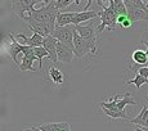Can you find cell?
<instances>
[{
	"mask_svg": "<svg viewBox=\"0 0 148 131\" xmlns=\"http://www.w3.org/2000/svg\"><path fill=\"white\" fill-rule=\"evenodd\" d=\"M58 13L59 12L54 7V0H45V1H42L41 8L34 9L31 13H28L25 17L23 21L26 22L28 26L35 23H48L50 26L56 27Z\"/></svg>",
	"mask_w": 148,
	"mask_h": 131,
	"instance_id": "cell-1",
	"label": "cell"
},
{
	"mask_svg": "<svg viewBox=\"0 0 148 131\" xmlns=\"http://www.w3.org/2000/svg\"><path fill=\"white\" fill-rule=\"evenodd\" d=\"M97 4H98L99 7H102V10H101V25L97 27V32L101 33L106 27H107L108 31L116 30L119 14L116 13L112 1L110 0V7H103V3L102 1H97Z\"/></svg>",
	"mask_w": 148,
	"mask_h": 131,
	"instance_id": "cell-2",
	"label": "cell"
},
{
	"mask_svg": "<svg viewBox=\"0 0 148 131\" xmlns=\"http://www.w3.org/2000/svg\"><path fill=\"white\" fill-rule=\"evenodd\" d=\"M127 17L134 23L136 21H148V7L143 0H125Z\"/></svg>",
	"mask_w": 148,
	"mask_h": 131,
	"instance_id": "cell-3",
	"label": "cell"
},
{
	"mask_svg": "<svg viewBox=\"0 0 148 131\" xmlns=\"http://www.w3.org/2000/svg\"><path fill=\"white\" fill-rule=\"evenodd\" d=\"M75 28L79 35L88 42V45H89V48H90V53L99 54V38H98V35H97L98 32H97L94 25L90 23V25H88V26H81L80 25V26H75Z\"/></svg>",
	"mask_w": 148,
	"mask_h": 131,
	"instance_id": "cell-4",
	"label": "cell"
},
{
	"mask_svg": "<svg viewBox=\"0 0 148 131\" xmlns=\"http://www.w3.org/2000/svg\"><path fill=\"white\" fill-rule=\"evenodd\" d=\"M73 32H75V26H64V27H56V30L52 32L54 39H57L59 42L68 45L73 49Z\"/></svg>",
	"mask_w": 148,
	"mask_h": 131,
	"instance_id": "cell-5",
	"label": "cell"
},
{
	"mask_svg": "<svg viewBox=\"0 0 148 131\" xmlns=\"http://www.w3.org/2000/svg\"><path fill=\"white\" fill-rule=\"evenodd\" d=\"M40 3L39 0H14L12 1V10L21 19H25V13H31L35 9V5Z\"/></svg>",
	"mask_w": 148,
	"mask_h": 131,
	"instance_id": "cell-6",
	"label": "cell"
},
{
	"mask_svg": "<svg viewBox=\"0 0 148 131\" xmlns=\"http://www.w3.org/2000/svg\"><path fill=\"white\" fill-rule=\"evenodd\" d=\"M73 53L77 58H84L88 53H90V48L88 45V42L79 35L76 28L75 32H73Z\"/></svg>",
	"mask_w": 148,
	"mask_h": 131,
	"instance_id": "cell-7",
	"label": "cell"
},
{
	"mask_svg": "<svg viewBox=\"0 0 148 131\" xmlns=\"http://www.w3.org/2000/svg\"><path fill=\"white\" fill-rule=\"evenodd\" d=\"M57 55H58V62H62V63H71L75 53H73V49L71 46L58 41V44H57Z\"/></svg>",
	"mask_w": 148,
	"mask_h": 131,
	"instance_id": "cell-8",
	"label": "cell"
},
{
	"mask_svg": "<svg viewBox=\"0 0 148 131\" xmlns=\"http://www.w3.org/2000/svg\"><path fill=\"white\" fill-rule=\"evenodd\" d=\"M16 39L19 44L27 45V46L31 48H40L42 46V42H44V38L40 36L39 33H34L31 38H27L23 33H18V35H16Z\"/></svg>",
	"mask_w": 148,
	"mask_h": 131,
	"instance_id": "cell-9",
	"label": "cell"
},
{
	"mask_svg": "<svg viewBox=\"0 0 148 131\" xmlns=\"http://www.w3.org/2000/svg\"><path fill=\"white\" fill-rule=\"evenodd\" d=\"M8 36H9V39L12 40V41H10V48H9V55H10V58H12L13 63L16 64L17 67H19V66H21V63H19L18 59H17V55H18L19 53L23 52L25 45L19 44V42L17 41V39L14 38L13 33H8Z\"/></svg>",
	"mask_w": 148,
	"mask_h": 131,
	"instance_id": "cell-10",
	"label": "cell"
},
{
	"mask_svg": "<svg viewBox=\"0 0 148 131\" xmlns=\"http://www.w3.org/2000/svg\"><path fill=\"white\" fill-rule=\"evenodd\" d=\"M57 44H58V40L54 39L53 36H48L44 38V42H42V46L47 49V52L49 53V59L52 62H58V55H57Z\"/></svg>",
	"mask_w": 148,
	"mask_h": 131,
	"instance_id": "cell-11",
	"label": "cell"
},
{
	"mask_svg": "<svg viewBox=\"0 0 148 131\" xmlns=\"http://www.w3.org/2000/svg\"><path fill=\"white\" fill-rule=\"evenodd\" d=\"M76 13L77 12H59L58 16H57L56 27H64V26H71V25H73Z\"/></svg>",
	"mask_w": 148,
	"mask_h": 131,
	"instance_id": "cell-12",
	"label": "cell"
},
{
	"mask_svg": "<svg viewBox=\"0 0 148 131\" xmlns=\"http://www.w3.org/2000/svg\"><path fill=\"white\" fill-rule=\"evenodd\" d=\"M93 18H101V12H94V10H82L77 12L73 21V26H80V23L85 21H90Z\"/></svg>",
	"mask_w": 148,
	"mask_h": 131,
	"instance_id": "cell-13",
	"label": "cell"
},
{
	"mask_svg": "<svg viewBox=\"0 0 148 131\" xmlns=\"http://www.w3.org/2000/svg\"><path fill=\"white\" fill-rule=\"evenodd\" d=\"M31 31H34V33H39L42 38H48L52 35V32L56 30L54 26H50L48 23H35V25H30L28 26Z\"/></svg>",
	"mask_w": 148,
	"mask_h": 131,
	"instance_id": "cell-14",
	"label": "cell"
},
{
	"mask_svg": "<svg viewBox=\"0 0 148 131\" xmlns=\"http://www.w3.org/2000/svg\"><path fill=\"white\" fill-rule=\"evenodd\" d=\"M132 61L134 62L135 64L139 66H143V67H147L148 64V54L147 52L142 49H135L132 54Z\"/></svg>",
	"mask_w": 148,
	"mask_h": 131,
	"instance_id": "cell-15",
	"label": "cell"
},
{
	"mask_svg": "<svg viewBox=\"0 0 148 131\" xmlns=\"http://www.w3.org/2000/svg\"><path fill=\"white\" fill-rule=\"evenodd\" d=\"M48 76H49V80L53 82L54 85H62L63 84V80H64V75L61 72V70H58L57 67H52L49 68V71H48Z\"/></svg>",
	"mask_w": 148,
	"mask_h": 131,
	"instance_id": "cell-16",
	"label": "cell"
},
{
	"mask_svg": "<svg viewBox=\"0 0 148 131\" xmlns=\"http://www.w3.org/2000/svg\"><path fill=\"white\" fill-rule=\"evenodd\" d=\"M129 122H133L134 125H139L142 127H148V107L143 105L140 113H139L136 117L132 118Z\"/></svg>",
	"mask_w": 148,
	"mask_h": 131,
	"instance_id": "cell-17",
	"label": "cell"
},
{
	"mask_svg": "<svg viewBox=\"0 0 148 131\" xmlns=\"http://www.w3.org/2000/svg\"><path fill=\"white\" fill-rule=\"evenodd\" d=\"M129 104L136 105V102L132 98V95H130L129 93L125 94V96L122 99H119V100H117V108L120 111H125V107H126V105H129Z\"/></svg>",
	"mask_w": 148,
	"mask_h": 131,
	"instance_id": "cell-18",
	"label": "cell"
},
{
	"mask_svg": "<svg viewBox=\"0 0 148 131\" xmlns=\"http://www.w3.org/2000/svg\"><path fill=\"white\" fill-rule=\"evenodd\" d=\"M34 53H35L36 58H38V61H39V68L42 70V59H44V58H49V53L47 52V49H45L44 46L35 48V49H34Z\"/></svg>",
	"mask_w": 148,
	"mask_h": 131,
	"instance_id": "cell-19",
	"label": "cell"
},
{
	"mask_svg": "<svg viewBox=\"0 0 148 131\" xmlns=\"http://www.w3.org/2000/svg\"><path fill=\"white\" fill-rule=\"evenodd\" d=\"M113 4V8H115L116 13L119 16H127V10H126V7H125V1L122 0H111Z\"/></svg>",
	"mask_w": 148,
	"mask_h": 131,
	"instance_id": "cell-20",
	"label": "cell"
},
{
	"mask_svg": "<svg viewBox=\"0 0 148 131\" xmlns=\"http://www.w3.org/2000/svg\"><path fill=\"white\" fill-rule=\"evenodd\" d=\"M126 85H135V87L136 89H140V86L142 85H144V84H147L148 85V78H146V77H143V76H140V75H136L134 78L133 80H129V81H126L125 82Z\"/></svg>",
	"mask_w": 148,
	"mask_h": 131,
	"instance_id": "cell-21",
	"label": "cell"
},
{
	"mask_svg": "<svg viewBox=\"0 0 148 131\" xmlns=\"http://www.w3.org/2000/svg\"><path fill=\"white\" fill-rule=\"evenodd\" d=\"M71 4H76L77 5L79 4V1L77 0H54V7H56V9L58 10H61V9H64V8H67V7H70Z\"/></svg>",
	"mask_w": 148,
	"mask_h": 131,
	"instance_id": "cell-22",
	"label": "cell"
},
{
	"mask_svg": "<svg viewBox=\"0 0 148 131\" xmlns=\"http://www.w3.org/2000/svg\"><path fill=\"white\" fill-rule=\"evenodd\" d=\"M139 44H143V45H146V48H147V54H148V28L146 31H143V33L140 35V39H139ZM147 67H148V64H147Z\"/></svg>",
	"mask_w": 148,
	"mask_h": 131,
	"instance_id": "cell-23",
	"label": "cell"
},
{
	"mask_svg": "<svg viewBox=\"0 0 148 131\" xmlns=\"http://www.w3.org/2000/svg\"><path fill=\"white\" fill-rule=\"evenodd\" d=\"M132 26H133V22H132V19H130L129 17H127V18L125 19V21L122 22V25H121L122 28H130Z\"/></svg>",
	"mask_w": 148,
	"mask_h": 131,
	"instance_id": "cell-24",
	"label": "cell"
},
{
	"mask_svg": "<svg viewBox=\"0 0 148 131\" xmlns=\"http://www.w3.org/2000/svg\"><path fill=\"white\" fill-rule=\"evenodd\" d=\"M126 18H127V16H119V18H117V25L119 26H121L122 22H124Z\"/></svg>",
	"mask_w": 148,
	"mask_h": 131,
	"instance_id": "cell-25",
	"label": "cell"
},
{
	"mask_svg": "<svg viewBox=\"0 0 148 131\" xmlns=\"http://www.w3.org/2000/svg\"><path fill=\"white\" fill-rule=\"evenodd\" d=\"M31 130H32V131H41L39 127H31Z\"/></svg>",
	"mask_w": 148,
	"mask_h": 131,
	"instance_id": "cell-26",
	"label": "cell"
},
{
	"mask_svg": "<svg viewBox=\"0 0 148 131\" xmlns=\"http://www.w3.org/2000/svg\"><path fill=\"white\" fill-rule=\"evenodd\" d=\"M21 131H32L31 129H23V130H21Z\"/></svg>",
	"mask_w": 148,
	"mask_h": 131,
	"instance_id": "cell-27",
	"label": "cell"
},
{
	"mask_svg": "<svg viewBox=\"0 0 148 131\" xmlns=\"http://www.w3.org/2000/svg\"><path fill=\"white\" fill-rule=\"evenodd\" d=\"M146 3H147V7H148V0H147V1H146Z\"/></svg>",
	"mask_w": 148,
	"mask_h": 131,
	"instance_id": "cell-28",
	"label": "cell"
}]
</instances>
